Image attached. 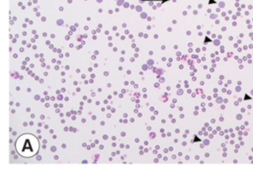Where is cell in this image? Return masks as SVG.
Listing matches in <instances>:
<instances>
[{"label": "cell", "mask_w": 253, "mask_h": 173, "mask_svg": "<svg viewBox=\"0 0 253 173\" xmlns=\"http://www.w3.org/2000/svg\"><path fill=\"white\" fill-rule=\"evenodd\" d=\"M38 147H39L38 140L32 134L21 135L16 142L17 151L22 156H26V157L33 156L37 152Z\"/></svg>", "instance_id": "1"}]
</instances>
